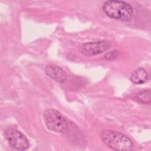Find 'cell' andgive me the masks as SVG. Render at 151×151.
I'll use <instances>...</instances> for the list:
<instances>
[{
  "label": "cell",
  "mask_w": 151,
  "mask_h": 151,
  "mask_svg": "<svg viewBox=\"0 0 151 151\" xmlns=\"http://www.w3.org/2000/svg\"><path fill=\"white\" fill-rule=\"evenodd\" d=\"M103 10L109 17L122 21L130 20L133 14L130 5L122 1H106L103 4Z\"/></svg>",
  "instance_id": "1"
},
{
  "label": "cell",
  "mask_w": 151,
  "mask_h": 151,
  "mask_svg": "<svg viewBox=\"0 0 151 151\" xmlns=\"http://www.w3.org/2000/svg\"><path fill=\"white\" fill-rule=\"evenodd\" d=\"M100 136L109 147L116 150L128 151L133 148L132 141L125 134L113 130H103Z\"/></svg>",
  "instance_id": "2"
},
{
  "label": "cell",
  "mask_w": 151,
  "mask_h": 151,
  "mask_svg": "<svg viewBox=\"0 0 151 151\" xmlns=\"http://www.w3.org/2000/svg\"><path fill=\"white\" fill-rule=\"evenodd\" d=\"M47 127L51 131L61 133L65 132L68 127L65 117L55 109H47L43 113Z\"/></svg>",
  "instance_id": "3"
},
{
  "label": "cell",
  "mask_w": 151,
  "mask_h": 151,
  "mask_svg": "<svg viewBox=\"0 0 151 151\" xmlns=\"http://www.w3.org/2000/svg\"><path fill=\"white\" fill-rule=\"evenodd\" d=\"M4 136L9 145L14 149L20 150L27 149L29 143L27 137L20 131L9 128L4 132Z\"/></svg>",
  "instance_id": "4"
},
{
  "label": "cell",
  "mask_w": 151,
  "mask_h": 151,
  "mask_svg": "<svg viewBox=\"0 0 151 151\" xmlns=\"http://www.w3.org/2000/svg\"><path fill=\"white\" fill-rule=\"evenodd\" d=\"M110 47V42L109 41L103 40L83 44L79 47L78 50L84 55L92 56L102 53Z\"/></svg>",
  "instance_id": "5"
},
{
  "label": "cell",
  "mask_w": 151,
  "mask_h": 151,
  "mask_svg": "<svg viewBox=\"0 0 151 151\" xmlns=\"http://www.w3.org/2000/svg\"><path fill=\"white\" fill-rule=\"evenodd\" d=\"M45 72L49 77L60 83H63L67 79L65 71L56 65H47L45 68Z\"/></svg>",
  "instance_id": "6"
},
{
  "label": "cell",
  "mask_w": 151,
  "mask_h": 151,
  "mask_svg": "<svg viewBox=\"0 0 151 151\" xmlns=\"http://www.w3.org/2000/svg\"><path fill=\"white\" fill-rule=\"evenodd\" d=\"M148 75L147 72L142 68H138L133 71L130 80L135 84H142L147 81Z\"/></svg>",
  "instance_id": "7"
},
{
  "label": "cell",
  "mask_w": 151,
  "mask_h": 151,
  "mask_svg": "<svg viewBox=\"0 0 151 151\" xmlns=\"http://www.w3.org/2000/svg\"><path fill=\"white\" fill-rule=\"evenodd\" d=\"M137 100L141 103L149 104L151 101V92L150 90H144L137 94Z\"/></svg>",
  "instance_id": "8"
},
{
  "label": "cell",
  "mask_w": 151,
  "mask_h": 151,
  "mask_svg": "<svg viewBox=\"0 0 151 151\" xmlns=\"http://www.w3.org/2000/svg\"><path fill=\"white\" fill-rule=\"evenodd\" d=\"M117 56H118L117 51L114 50V51H110V52L106 53L104 57L106 60H113V59L116 58Z\"/></svg>",
  "instance_id": "9"
}]
</instances>
